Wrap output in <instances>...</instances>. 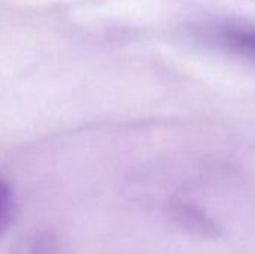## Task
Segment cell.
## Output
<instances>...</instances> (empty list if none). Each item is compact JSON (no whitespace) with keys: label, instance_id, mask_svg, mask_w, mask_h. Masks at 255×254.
<instances>
[{"label":"cell","instance_id":"6da1fadb","mask_svg":"<svg viewBox=\"0 0 255 254\" xmlns=\"http://www.w3.org/2000/svg\"><path fill=\"white\" fill-rule=\"evenodd\" d=\"M206 39L217 48L255 63V25L250 24H217L206 31Z\"/></svg>","mask_w":255,"mask_h":254},{"label":"cell","instance_id":"7a4b0ae2","mask_svg":"<svg viewBox=\"0 0 255 254\" xmlns=\"http://www.w3.org/2000/svg\"><path fill=\"white\" fill-rule=\"evenodd\" d=\"M175 214H176V220L182 226H185L188 232L202 237H212V238L220 234V229L208 216H205L199 210H194L190 205H178L175 208Z\"/></svg>","mask_w":255,"mask_h":254},{"label":"cell","instance_id":"3957f363","mask_svg":"<svg viewBox=\"0 0 255 254\" xmlns=\"http://www.w3.org/2000/svg\"><path fill=\"white\" fill-rule=\"evenodd\" d=\"M18 213V204L13 190L10 186L3 181L1 183V202H0V226L1 234H6L7 229L13 225Z\"/></svg>","mask_w":255,"mask_h":254}]
</instances>
